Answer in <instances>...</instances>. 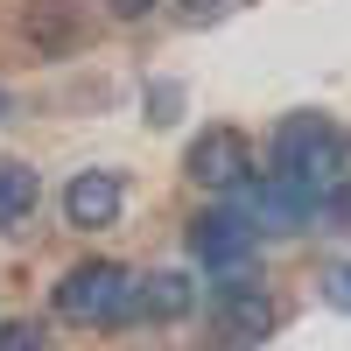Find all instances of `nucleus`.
<instances>
[{"mask_svg": "<svg viewBox=\"0 0 351 351\" xmlns=\"http://www.w3.org/2000/svg\"><path fill=\"white\" fill-rule=\"evenodd\" d=\"M0 112H8V92H0Z\"/></svg>", "mask_w": 351, "mask_h": 351, "instance_id": "15", "label": "nucleus"}, {"mask_svg": "<svg viewBox=\"0 0 351 351\" xmlns=\"http://www.w3.org/2000/svg\"><path fill=\"white\" fill-rule=\"evenodd\" d=\"M21 36L36 43V49H71L77 43V8L71 0H28V14H21Z\"/></svg>", "mask_w": 351, "mask_h": 351, "instance_id": "8", "label": "nucleus"}, {"mask_svg": "<svg viewBox=\"0 0 351 351\" xmlns=\"http://www.w3.org/2000/svg\"><path fill=\"white\" fill-rule=\"evenodd\" d=\"M274 295L267 288H253V281H225L218 295H211V337L225 344V351H253V344H267V330H274Z\"/></svg>", "mask_w": 351, "mask_h": 351, "instance_id": "3", "label": "nucleus"}, {"mask_svg": "<svg viewBox=\"0 0 351 351\" xmlns=\"http://www.w3.org/2000/svg\"><path fill=\"white\" fill-rule=\"evenodd\" d=\"M324 302H330V309H351V260L324 274Z\"/></svg>", "mask_w": 351, "mask_h": 351, "instance_id": "11", "label": "nucleus"}, {"mask_svg": "<svg viewBox=\"0 0 351 351\" xmlns=\"http://www.w3.org/2000/svg\"><path fill=\"white\" fill-rule=\"evenodd\" d=\"M0 351H43V324H0Z\"/></svg>", "mask_w": 351, "mask_h": 351, "instance_id": "10", "label": "nucleus"}, {"mask_svg": "<svg viewBox=\"0 0 351 351\" xmlns=\"http://www.w3.org/2000/svg\"><path fill=\"white\" fill-rule=\"evenodd\" d=\"M183 8H190V14H211V8H218V0H183Z\"/></svg>", "mask_w": 351, "mask_h": 351, "instance_id": "13", "label": "nucleus"}, {"mask_svg": "<svg viewBox=\"0 0 351 351\" xmlns=\"http://www.w3.org/2000/svg\"><path fill=\"white\" fill-rule=\"evenodd\" d=\"M36 211V169L28 162H0V225H21Z\"/></svg>", "mask_w": 351, "mask_h": 351, "instance_id": "9", "label": "nucleus"}, {"mask_svg": "<svg viewBox=\"0 0 351 351\" xmlns=\"http://www.w3.org/2000/svg\"><path fill=\"white\" fill-rule=\"evenodd\" d=\"M183 176H190V183H204V190H239L246 176H253L246 134H239V127H211V134H197L190 155H183Z\"/></svg>", "mask_w": 351, "mask_h": 351, "instance_id": "4", "label": "nucleus"}, {"mask_svg": "<svg viewBox=\"0 0 351 351\" xmlns=\"http://www.w3.org/2000/svg\"><path fill=\"white\" fill-rule=\"evenodd\" d=\"M274 176L295 190H324L344 176V134L324 120V112H295L281 134H274Z\"/></svg>", "mask_w": 351, "mask_h": 351, "instance_id": "2", "label": "nucleus"}, {"mask_svg": "<svg viewBox=\"0 0 351 351\" xmlns=\"http://www.w3.org/2000/svg\"><path fill=\"white\" fill-rule=\"evenodd\" d=\"M190 302H197V288H190V274H176V267L134 281V316H148V324H176V316H190Z\"/></svg>", "mask_w": 351, "mask_h": 351, "instance_id": "7", "label": "nucleus"}, {"mask_svg": "<svg viewBox=\"0 0 351 351\" xmlns=\"http://www.w3.org/2000/svg\"><path fill=\"white\" fill-rule=\"evenodd\" d=\"M64 218H71L77 232H106L112 218H120V176H112V169H84V176H71Z\"/></svg>", "mask_w": 351, "mask_h": 351, "instance_id": "6", "label": "nucleus"}, {"mask_svg": "<svg viewBox=\"0 0 351 351\" xmlns=\"http://www.w3.org/2000/svg\"><path fill=\"white\" fill-rule=\"evenodd\" d=\"M56 316L77 330H106L134 316V274L112 267V260H77V267L56 281Z\"/></svg>", "mask_w": 351, "mask_h": 351, "instance_id": "1", "label": "nucleus"}, {"mask_svg": "<svg viewBox=\"0 0 351 351\" xmlns=\"http://www.w3.org/2000/svg\"><path fill=\"white\" fill-rule=\"evenodd\" d=\"M337 211H344V218H351V190H344V197H337Z\"/></svg>", "mask_w": 351, "mask_h": 351, "instance_id": "14", "label": "nucleus"}, {"mask_svg": "<svg viewBox=\"0 0 351 351\" xmlns=\"http://www.w3.org/2000/svg\"><path fill=\"white\" fill-rule=\"evenodd\" d=\"M190 246H197L204 267H239V260L260 246V232H253L246 211H204V218L190 225Z\"/></svg>", "mask_w": 351, "mask_h": 351, "instance_id": "5", "label": "nucleus"}, {"mask_svg": "<svg viewBox=\"0 0 351 351\" xmlns=\"http://www.w3.org/2000/svg\"><path fill=\"white\" fill-rule=\"evenodd\" d=\"M155 0H112V14H148Z\"/></svg>", "mask_w": 351, "mask_h": 351, "instance_id": "12", "label": "nucleus"}]
</instances>
